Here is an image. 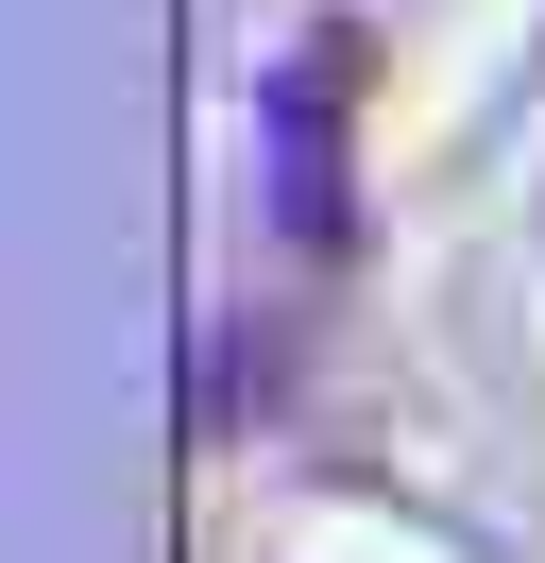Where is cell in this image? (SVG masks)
<instances>
[{
    "instance_id": "cell-1",
    "label": "cell",
    "mask_w": 545,
    "mask_h": 563,
    "mask_svg": "<svg viewBox=\"0 0 545 563\" xmlns=\"http://www.w3.org/2000/svg\"><path fill=\"white\" fill-rule=\"evenodd\" d=\"M341 69H358V35H307V69H290V222H307V240L341 222V172H324V120H341Z\"/></svg>"
}]
</instances>
